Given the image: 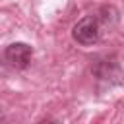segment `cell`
<instances>
[{
    "instance_id": "cell-2",
    "label": "cell",
    "mask_w": 124,
    "mask_h": 124,
    "mask_svg": "<svg viewBox=\"0 0 124 124\" xmlns=\"http://www.w3.org/2000/svg\"><path fill=\"white\" fill-rule=\"evenodd\" d=\"M91 74L95 76L97 81L110 85H118L120 83V62L114 54H107L101 58H95V62L91 64Z\"/></svg>"
},
{
    "instance_id": "cell-1",
    "label": "cell",
    "mask_w": 124,
    "mask_h": 124,
    "mask_svg": "<svg viewBox=\"0 0 124 124\" xmlns=\"http://www.w3.org/2000/svg\"><path fill=\"white\" fill-rule=\"evenodd\" d=\"M108 10H110V6L101 10L103 16H99V14H89V16H85V17H81V19L72 27V37H74V41H76L78 45H81V46H91V45L99 43L101 37H103V31H105L107 27H108V29L114 27V25L108 23Z\"/></svg>"
},
{
    "instance_id": "cell-3",
    "label": "cell",
    "mask_w": 124,
    "mask_h": 124,
    "mask_svg": "<svg viewBox=\"0 0 124 124\" xmlns=\"http://www.w3.org/2000/svg\"><path fill=\"white\" fill-rule=\"evenodd\" d=\"M4 64L12 70H25L33 58V46L27 43H12L2 52Z\"/></svg>"
},
{
    "instance_id": "cell-4",
    "label": "cell",
    "mask_w": 124,
    "mask_h": 124,
    "mask_svg": "<svg viewBox=\"0 0 124 124\" xmlns=\"http://www.w3.org/2000/svg\"><path fill=\"white\" fill-rule=\"evenodd\" d=\"M37 124H60L56 118H52V116H46V118H43V120H39Z\"/></svg>"
}]
</instances>
